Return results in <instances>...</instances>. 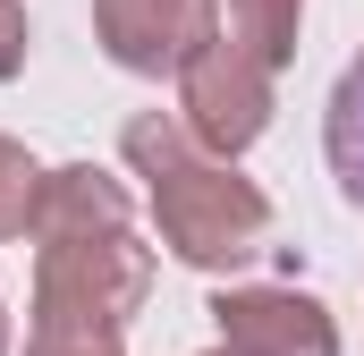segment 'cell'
<instances>
[{
  "label": "cell",
  "mask_w": 364,
  "mask_h": 356,
  "mask_svg": "<svg viewBox=\"0 0 364 356\" xmlns=\"http://www.w3.org/2000/svg\"><path fill=\"white\" fill-rule=\"evenodd\" d=\"M153 297V246L136 229H77V238H34V297L26 331H119Z\"/></svg>",
  "instance_id": "cell-2"
},
{
  "label": "cell",
  "mask_w": 364,
  "mask_h": 356,
  "mask_svg": "<svg viewBox=\"0 0 364 356\" xmlns=\"http://www.w3.org/2000/svg\"><path fill=\"white\" fill-rule=\"evenodd\" d=\"M322 153H331L339 195L364 212V51L339 68V85H331V110H322Z\"/></svg>",
  "instance_id": "cell-6"
},
{
  "label": "cell",
  "mask_w": 364,
  "mask_h": 356,
  "mask_svg": "<svg viewBox=\"0 0 364 356\" xmlns=\"http://www.w3.org/2000/svg\"><path fill=\"white\" fill-rule=\"evenodd\" d=\"M212 323H220V348L229 356H339V323L322 297L305 288H220L212 297Z\"/></svg>",
  "instance_id": "cell-5"
},
{
  "label": "cell",
  "mask_w": 364,
  "mask_h": 356,
  "mask_svg": "<svg viewBox=\"0 0 364 356\" xmlns=\"http://www.w3.org/2000/svg\"><path fill=\"white\" fill-rule=\"evenodd\" d=\"M0 356H9V305H0Z\"/></svg>",
  "instance_id": "cell-11"
},
{
  "label": "cell",
  "mask_w": 364,
  "mask_h": 356,
  "mask_svg": "<svg viewBox=\"0 0 364 356\" xmlns=\"http://www.w3.org/2000/svg\"><path fill=\"white\" fill-rule=\"evenodd\" d=\"M272 110H279L272 102V68L246 60L229 34L178 77V127L203 145V153H220V162H237V153L272 127Z\"/></svg>",
  "instance_id": "cell-3"
},
{
  "label": "cell",
  "mask_w": 364,
  "mask_h": 356,
  "mask_svg": "<svg viewBox=\"0 0 364 356\" xmlns=\"http://www.w3.org/2000/svg\"><path fill=\"white\" fill-rule=\"evenodd\" d=\"M203 356H229V348H203Z\"/></svg>",
  "instance_id": "cell-12"
},
{
  "label": "cell",
  "mask_w": 364,
  "mask_h": 356,
  "mask_svg": "<svg viewBox=\"0 0 364 356\" xmlns=\"http://www.w3.org/2000/svg\"><path fill=\"white\" fill-rule=\"evenodd\" d=\"M26 43H34V34H26V9H17V0H0V85L26 68Z\"/></svg>",
  "instance_id": "cell-10"
},
{
  "label": "cell",
  "mask_w": 364,
  "mask_h": 356,
  "mask_svg": "<svg viewBox=\"0 0 364 356\" xmlns=\"http://www.w3.org/2000/svg\"><path fill=\"white\" fill-rule=\"evenodd\" d=\"M26 356H127L119 331H26Z\"/></svg>",
  "instance_id": "cell-9"
},
{
  "label": "cell",
  "mask_w": 364,
  "mask_h": 356,
  "mask_svg": "<svg viewBox=\"0 0 364 356\" xmlns=\"http://www.w3.org/2000/svg\"><path fill=\"white\" fill-rule=\"evenodd\" d=\"M296 26H305V0H229V43L272 77L296 60Z\"/></svg>",
  "instance_id": "cell-7"
},
{
  "label": "cell",
  "mask_w": 364,
  "mask_h": 356,
  "mask_svg": "<svg viewBox=\"0 0 364 356\" xmlns=\"http://www.w3.org/2000/svg\"><path fill=\"white\" fill-rule=\"evenodd\" d=\"M119 153H127V170L144 178L161 246L186 271H246L272 246V195L255 178H237V162L203 153L178 127V110H136L119 127Z\"/></svg>",
  "instance_id": "cell-1"
},
{
  "label": "cell",
  "mask_w": 364,
  "mask_h": 356,
  "mask_svg": "<svg viewBox=\"0 0 364 356\" xmlns=\"http://www.w3.org/2000/svg\"><path fill=\"white\" fill-rule=\"evenodd\" d=\"M34 204H43V162L17 136H0V246L34 229Z\"/></svg>",
  "instance_id": "cell-8"
},
{
  "label": "cell",
  "mask_w": 364,
  "mask_h": 356,
  "mask_svg": "<svg viewBox=\"0 0 364 356\" xmlns=\"http://www.w3.org/2000/svg\"><path fill=\"white\" fill-rule=\"evenodd\" d=\"M93 43L127 77H186L220 43V0H93Z\"/></svg>",
  "instance_id": "cell-4"
}]
</instances>
